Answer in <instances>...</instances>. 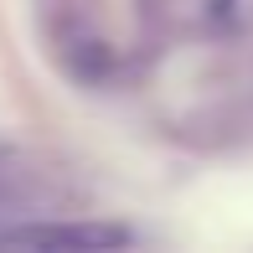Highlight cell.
<instances>
[{
  "instance_id": "obj_1",
  "label": "cell",
  "mask_w": 253,
  "mask_h": 253,
  "mask_svg": "<svg viewBox=\"0 0 253 253\" xmlns=\"http://www.w3.org/2000/svg\"><path fill=\"white\" fill-rule=\"evenodd\" d=\"M0 243H26V248H129V227L109 222H42V227H0Z\"/></svg>"
}]
</instances>
